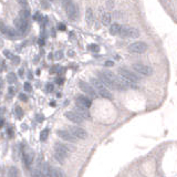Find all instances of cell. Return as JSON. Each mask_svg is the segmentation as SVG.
<instances>
[{
    "label": "cell",
    "mask_w": 177,
    "mask_h": 177,
    "mask_svg": "<svg viewBox=\"0 0 177 177\" xmlns=\"http://www.w3.org/2000/svg\"><path fill=\"white\" fill-rule=\"evenodd\" d=\"M71 151H74V147H71L70 145H66V144L56 142L54 144V158L59 163L63 164L64 160L68 158Z\"/></svg>",
    "instance_id": "1"
},
{
    "label": "cell",
    "mask_w": 177,
    "mask_h": 177,
    "mask_svg": "<svg viewBox=\"0 0 177 177\" xmlns=\"http://www.w3.org/2000/svg\"><path fill=\"white\" fill-rule=\"evenodd\" d=\"M90 82L93 85V88L96 90V92H98V94H99L100 96H102L103 99L112 100L113 96H112V93L110 92L109 88L100 80L99 77H92Z\"/></svg>",
    "instance_id": "2"
},
{
    "label": "cell",
    "mask_w": 177,
    "mask_h": 177,
    "mask_svg": "<svg viewBox=\"0 0 177 177\" xmlns=\"http://www.w3.org/2000/svg\"><path fill=\"white\" fill-rule=\"evenodd\" d=\"M118 74L120 77H122L123 79H125L126 81H130V82H134V83H137L139 81V77L138 75H136L135 73L133 71H130L128 69H125V68H120L118 70Z\"/></svg>",
    "instance_id": "3"
},
{
    "label": "cell",
    "mask_w": 177,
    "mask_h": 177,
    "mask_svg": "<svg viewBox=\"0 0 177 177\" xmlns=\"http://www.w3.org/2000/svg\"><path fill=\"white\" fill-rule=\"evenodd\" d=\"M147 44L143 41H137V42H133L132 44L128 45L127 50L131 53H144L147 51Z\"/></svg>",
    "instance_id": "4"
},
{
    "label": "cell",
    "mask_w": 177,
    "mask_h": 177,
    "mask_svg": "<svg viewBox=\"0 0 177 177\" xmlns=\"http://www.w3.org/2000/svg\"><path fill=\"white\" fill-rule=\"evenodd\" d=\"M79 88L82 90L85 94H88L91 99H94L98 96V92L96 90L93 88L92 84H88V82H84V81H80L79 82Z\"/></svg>",
    "instance_id": "5"
},
{
    "label": "cell",
    "mask_w": 177,
    "mask_h": 177,
    "mask_svg": "<svg viewBox=\"0 0 177 177\" xmlns=\"http://www.w3.org/2000/svg\"><path fill=\"white\" fill-rule=\"evenodd\" d=\"M132 68L134 69V71L137 72L139 75H144V77H149L153 73L152 69L148 66L143 64V63H134Z\"/></svg>",
    "instance_id": "6"
},
{
    "label": "cell",
    "mask_w": 177,
    "mask_h": 177,
    "mask_svg": "<svg viewBox=\"0 0 177 177\" xmlns=\"http://www.w3.org/2000/svg\"><path fill=\"white\" fill-rule=\"evenodd\" d=\"M120 36L123 38H137L139 36V31L133 27H122Z\"/></svg>",
    "instance_id": "7"
},
{
    "label": "cell",
    "mask_w": 177,
    "mask_h": 177,
    "mask_svg": "<svg viewBox=\"0 0 177 177\" xmlns=\"http://www.w3.org/2000/svg\"><path fill=\"white\" fill-rule=\"evenodd\" d=\"M56 135L60 138H62L63 141L70 142V143H75L77 141V138L69 130H58L56 131Z\"/></svg>",
    "instance_id": "8"
},
{
    "label": "cell",
    "mask_w": 177,
    "mask_h": 177,
    "mask_svg": "<svg viewBox=\"0 0 177 177\" xmlns=\"http://www.w3.org/2000/svg\"><path fill=\"white\" fill-rule=\"evenodd\" d=\"M77 139H85L88 137V132L80 126H70L68 128Z\"/></svg>",
    "instance_id": "9"
},
{
    "label": "cell",
    "mask_w": 177,
    "mask_h": 177,
    "mask_svg": "<svg viewBox=\"0 0 177 177\" xmlns=\"http://www.w3.org/2000/svg\"><path fill=\"white\" fill-rule=\"evenodd\" d=\"M66 8V12L68 17L72 19V20H75L77 18V15H79V11H77V7L73 2H69L68 5L64 7Z\"/></svg>",
    "instance_id": "10"
},
{
    "label": "cell",
    "mask_w": 177,
    "mask_h": 177,
    "mask_svg": "<svg viewBox=\"0 0 177 177\" xmlns=\"http://www.w3.org/2000/svg\"><path fill=\"white\" fill-rule=\"evenodd\" d=\"M66 117L69 120V121L73 122L75 124H82L84 122V118L80 114H77L75 111H69V112H66Z\"/></svg>",
    "instance_id": "11"
},
{
    "label": "cell",
    "mask_w": 177,
    "mask_h": 177,
    "mask_svg": "<svg viewBox=\"0 0 177 177\" xmlns=\"http://www.w3.org/2000/svg\"><path fill=\"white\" fill-rule=\"evenodd\" d=\"M75 104L82 105L84 107H91L92 105V100L90 99L88 96H84V95H79L75 99Z\"/></svg>",
    "instance_id": "12"
},
{
    "label": "cell",
    "mask_w": 177,
    "mask_h": 177,
    "mask_svg": "<svg viewBox=\"0 0 177 177\" xmlns=\"http://www.w3.org/2000/svg\"><path fill=\"white\" fill-rule=\"evenodd\" d=\"M15 26H16V28L18 29V31L24 32L28 27V22L27 20H24V19H22V18L19 17V18L15 19Z\"/></svg>",
    "instance_id": "13"
},
{
    "label": "cell",
    "mask_w": 177,
    "mask_h": 177,
    "mask_svg": "<svg viewBox=\"0 0 177 177\" xmlns=\"http://www.w3.org/2000/svg\"><path fill=\"white\" fill-rule=\"evenodd\" d=\"M74 111L77 112V114H80V115L82 116L84 120L90 118V112H88V107H84V106H82V105L77 104V105H75V109H74Z\"/></svg>",
    "instance_id": "14"
},
{
    "label": "cell",
    "mask_w": 177,
    "mask_h": 177,
    "mask_svg": "<svg viewBox=\"0 0 177 177\" xmlns=\"http://www.w3.org/2000/svg\"><path fill=\"white\" fill-rule=\"evenodd\" d=\"M40 169H41L44 177H52V175H53V167H51L48 163H43L40 166Z\"/></svg>",
    "instance_id": "15"
},
{
    "label": "cell",
    "mask_w": 177,
    "mask_h": 177,
    "mask_svg": "<svg viewBox=\"0 0 177 177\" xmlns=\"http://www.w3.org/2000/svg\"><path fill=\"white\" fill-rule=\"evenodd\" d=\"M23 160H24L26 166L29 168L30 165H31V163H32V160H33V154L30 152V151H29V152H27V151H24V152H23Z\"/></svg>",
    "instance_id": "16"
},
{
    "label": "cell",
    "mask_w": 177,
    "mask_h": 177,
    "mask_svg": "<svg viewBox=\"0 0 177 177\" xmlns=\"http://www.w3.org/2000/svg\"><path fill=\"white\" fill-rule=\"evenodd\" d=\"M122 30V26L117 22H114L113 24H111L110 27V32L113 34V36H120Z\"/></svg>",
    "instance_id": "17"
},
{
    "label": "cell",
    "mask_w": 177,
    "mask_h": 177,
    "mask_svg": "<svg viewBox=\"0 0 177 177\" xmlns=\"http://www.w3.org/2000/svg\"><path fill=\"white\" fill-rule=\"evenodd\" d=\"M85 20H86V23H88V24H92V22H93V13H92V10H91V9H86V12H85Z\"/></svg>",
    "instance_id": "18"
},
{
    "label": "cell",
    "mask_w": 177,
    "mask_h": 177,
    "mask_svg": "<svg viewBox=\"0 0 177 177\" xmlns=\"http://www.w3.org/2000/svg\"><path fill=\"white\" fill-rule=\"evenodd\" d=\"M52 177H66V175L61 168L54 167V168H53V175H52Z\"/></svg>",
    "instance_id": "19"
},
{
    "label": "cell",
    "mask_w": 177,
    "mask_h": 177,
    "mask_svg": "<svg viewBox=\"0 0 177 177\" xmlns=\"http://www.w3.org/2000/svg\"><path fill=\"white\" fill-rule=\"evenodd\" d=\"M18 168L15 167V166H11L10 168L8 169V177H18Z\"/></svg>",
    "instance_id": "20"
},
{
    "label": "cell",
    "mask_w": 177,
    "mask_h": 177,
    "mask_svg": "<svg viewBox=\"0 0 177 177\" xmlns=\"http://www.w3.org/2000/svg\"><path fill=\"white\" fill-rule=\"evenodd\" d=\"M102 23L105 24V26H107V24L111 23V15L109 12L103 13V16H102Z\"/></svg>",
    "instance_id": "21"
},
{
    "label": "cell",
    "mask_w": 177,
    "mask_h": 177,
    "mask_svg": "<svg viewBox=\"0 0 177 177\" xmlns=\"http://www.w3.org/2000/svg\"><path fill=\"white\" fill-rule=\"evenodd\" d=\"M31 176L32 177H44L42 171L40 169V167H36L31 171Z\"/></svg>",
    "instance_id": "22"
},
{
    "label": "cell",
    "mask_w": 177,
    "mask_h": 177,
    "mask_svg": "<svg viewBox=\"0 0 177 177\" xmlns=\"http://www.w3.org/2000/svg\"><path fill=\"white\" fill-rule=\"evenodd\" d=\"M19 17L22 18V19H24V20H28V18H29V11L26 10V9H22V10L19 12Z\"/></svg>",
    "instance_id": "23"
},
{
    "label": "cell",
    "mask_w": 177,
    "mask_h": 177,
    "mask_svg": "<svg viewBox=\"0 0 177 177\" xmlns=\"http://www.w3.org/2000/svg\"><path fill=\"white\" fill-rule=\"evenodd\" d=\"M48 135H49V130L45 128V130H43V131L41 132V134H40V139H41V141H45V139L48 138Z\"/></svg>",
    "instance_id": "24"
},
{
    "label": "cell",
    "mask_w": 177,
    "mask_h": 177,
    "mask_svg": "<svg viewBox=\"0 0 177 177\" xmlns=\"http://www.w3.org/2000/svg\"><path fill=\"white\" fill-rule=\"evenodd\" d=\"M8 81L10 83H13L16 81V74L15 73H10L9 75H8Z\"/></svg>",
    "instance_id": "25"
},
{
    "label": "cell",
    "mask_w": 177,
    "mask_h": 177,
    "mask_svg": "<svg viewBox=\"0 0 177 177\" xmlns=\"http://www.w3.org/2000/svg\"><path fill=\"white\" fill-rule=\"evenodd\" d=\"M16 113H17V116H18L19 118H21L22 117V110L19 107V106H17L16 107Z\"/></svg>",
    "instance_id": "26"
},
{
    "label": "cell",
    "mask_w": 177,
    "mask_h": 177,
    "mask_svg": "<svg viewBox=\"0 0 177 177\" xmlns=\"http://www.w3.org/2000/svg\"><path fill=\"white\" fill-rule=\"evenodd\" d=\"M24 90L27 91V92H31L32 91V88H31V85H30V83H24Z\"/></svg>",
    "instance_id": "27"
},
{
    "label": "cell",
    "mask_w": 177,
    "mask_h": 177,
    "mask_svg": "<svg viewBox=\"0 0 177 177\" xmlns=\"http://www.w3.org/2000/svg\"><path fill=\"white\" fill-rule=\"evenodd\" d=\"M62 58V51H58L56 53H55V59L56 60H59V59H61Z\"/></svg>",
    "instance_id": "28"
},
{
    "label": "cell",
    "mask_w": 177,
    "mask_h": 177,
    "mask_svg": "<svg viewBox=\"0 0 177 177\" xmlns=\"http://www.w3.org/2000/svg\"><path fill=\"white\" fill-rule=\"evenodd\" d=\"M18 2L22 6V7H27V0H18Z\"/></svg>",
    "instance_id": "29"
},
{
    "label": "cell",
    "mask_w": 177,
    "mask_h": 177,
    "mask_svg": "<svg viewBox=\"0 0 177 177\" xmlns=\"http://www.w3.org/2000/svg\"><path fill=\"white\" fill-rule=\"evenodd\" d=\"M19 98H20V100H21V101H23V102H27L28 98L24 95V94H20V95H19Z\"/></svg>",
    "instance_id": "30"
},
{
    "label": "cell",
    "mask_w": 177,
    "mask_h": 177,
    "mask_svg": "<svg viewBox=\"0 0 177 177\" xmlns=\"http://www.w3.org/2000/svg\"><path fill=\"white\" fill-rule=\"evenodd\" d=\"M34 19H36V20H40V19H41V15H40L39 12H37V13L34 15Z\"/></svg>",
    "instance_id": "31"
},
{
    "label": "cell",
    "mask_w": 177,
    "mask_h": 177,
    "mask_svg": "<svg viewBox=\"0 0 177 177\" xmlns=\"http://www.w3.org/2000/svg\"><path fill=\"white\" fill-rule=\"evenodd\" d=\"M8 135L10 136V137H12V135H13V132H12V128H8Z\"/></svg>",
    "instance_id": "32"
},
{
    "label": "cell",
    "mask_w": 177,
    "mask_h": 177,
    "mask_svg": "<svg viewBox=\"0 0 177 177\" xmlns=\"http://www.w3.org/2000/svg\"><path fill=\"white\" fill-rule=\"evenodd\" d=\"M5 54L6 56H8V58H13V55L11 54L10 52H8V51H5Z\"/></svg>",
    "instance_id": "33"
},
{
    "label": "cell",
    "mask_w": 177,
    "mask_h": 177,
    "mask_svg": "<svg viewBox=\"0 0 177 177\" xmlns=\"http://www.w3.org/2000/svg\"><path fill=\"white\" fill-rule=\"evenodd\" d=\"M69 2H71V0H62V3H63V6H64V7H66Z\"/></svg>",
    "instance_id": "34"
},
{
    "label": "cell",
    "mask_w": 177,
    "mask_h": 177,
    "mask_svg": "<svg viewBox=\"0 0 177 177\" xmlns=\"http://www.w3.org/2000/svg\"><path fill=\"white\" fill-rule=\"evenodd\" d=\"M52 88H52V85H51V84H48V85H47V91H49V92H50Z\"/></svg>",
    "instance_id": "35"
},
{
    "label": "cell",
    "mask_w": 177,
    "mask_h": 177,
    "mask_svg": "<svg viewBox=\"0 0 177 177\" xmlns=\"http://www.w3.org/2000/svg\"><path fill=\"white\" fill-rule=\"evenodd\" d=\"M105 66H113V62H111V61H109V62H105Z\"/></svg>",
    "instance_id": "36"
},
{
    "label": "cell",
    "mask_w": 177,
    "mask_h": 177,
    "mask_svg": "<svg viewBox=\"0 0 177 177\" xmlns=\"http://www.w3.org/2000/svg\"><path fill=\"white\" fill-rule=\"evenodd\" d=\"M90 49H93V50H98L99 48L96 45H90Z\"/></svg>",
    "instance_id": "37"
},
{
    "label": "cell",
    "mask_w": 177,
    "mask_h": 177,
    "mask_svg": "<svg viewBox=\"0 0 177 177\" xmlns=\"http://www.w3.org/2000/svg\"><path fill=\"white\" fill-rule=\"evenodd\" d=\"M13 62H15V63H19V58H15V56H13Z\"/></svg>",
    "instance_id": "38"
},
{
    "label": "cell",
    "mask_w": 177,
    "mask_h": 177,
    "mask_svg": "<svg viewBox=\"0 0 177 177\" xmlns=\"http://www.w3.org/2000/svg\"><path fill=\"white\" fill-rule=\"evenodd\" d=\"M59 29H61V30H64V29H66V26H63V24H60V26H59Z\"/></svg>",
    "instance_id": "39"
},
{
    "label": "cell",
    "mask_w": 177,
    "mask_h": 177,
    "mask_svg": "<svg viewBox=\"0 0 177 177\" xmlns=\"http://www.w3.org/2000/svg\"><path fill=\"white\" fill-rule=\"evenodd\" d=\"M39 44H40V45H42V44H43V40H42V39H40V40H39Z\"/></svg>",
    "instance_id": "40"
}]
</instances>
